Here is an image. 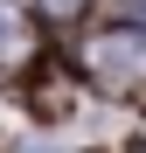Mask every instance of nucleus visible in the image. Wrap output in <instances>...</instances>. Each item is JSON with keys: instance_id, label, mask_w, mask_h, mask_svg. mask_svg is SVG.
<instances>
[{"instance_id": "obj_1", "label": "nucleus", "mask_w": 146, "mask_h": 153, "mask_svg": "<svg viewBox=\"0 0 146 153\" xmlns=\"http://www.w3.org/2000/svg\"><path fill=\"white\" fill-rule=\"evenodd\" d=\"M84 70L97 76V84H111V91L139 84L146 76V28H104V35H90Z\"/></svg>"}, {"instance_id": "obj_2", "label": "nucleus", "mask_w": 146, "mask_h": 153, "mask_svg": "<svg viewBox=\"0 0 146 153\" xmlns=\"http://www.w3.org/2000/svg\"><path fill=\"white\" fill-rule=\"evenodd\" d=\"M42 7H56V14H70V7H84V0H42Z\"/></svg>"}]
</instances>
